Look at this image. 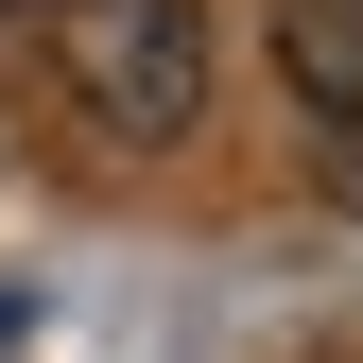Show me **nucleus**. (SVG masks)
<instances>
[{
	"mask_svg": "<svg viewBox=\"0 0 363 363\" xmlns=\"http://www.w3.org/2000/svg\"><path fill=\"white\" fill-rule=\"evenodd\" d=\"M52 69L86 104V139L173 156L208 121V0H52Z\"/></svg>",
	"mask_w": 363,
	"mask_h": 363,
	"instance_id": "f257e3e1",
	"label": "nucleus"
},
{
	"mask_svg": "<svg viewBox=\"0 0 363 363\" xmlns=\"http://www.w3.org/2000/svg\"><path fill=\"white\" fill-rule=\"evenodd\" d=\"M277 86L311 104V139L363 156V0H277Z\"/></svg>",
	"mask_w": 363,
	"mask_h": 363,
	"instance_id": "f03ea898",
	"label": "nucleus"
},
{
	"mask_svg": "<svg viewBox=\"0 0 363 363\" xmlns=\"http://www.w3.org/2000/svg\"><path fill=\"white\" fill-rule=\"evenodd\" d=\"M0 18H18V0H0Z\"/></svg>",
	"mask_w": 363,
	"mask_h": 363,
	"instance_id": "7ed1b4c3",
	"label": "nucleus"
}]
</instances>
